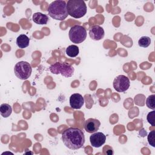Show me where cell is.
I'll return each instance as SVG.
<instances>
[{
  "instance_id": "obj_1",
  "label": "cell",
  "mask_w": 155,
  "mask_h": 155,
  "mask_svg": "<svg viewBox=\"0 0 155 155\" xmlns=\"http://www.w3.org/2000/svg\"><path fill=\"white\" fill-rule=\"evenodd\" d=\"M62 140L64 144L69 149L76 150L82 148L85 143L84 132L78 128L70 127L62 133Z\"/></svg>"
},
{
  "instance_id": "obj_2",
  "label": "cell",
  "mask_w": 155,
  "mask_h": 155,
  "mask_svg": "<svg viewBox=\"0 0 155 155\" xmlns=\"http://www.w3.org/2000/svg\"><path fill=\"white\" fill-rule=\"evenodd\" d=\"M48 15L54 19L63 21L68 15L65 1L57 0L51 2L48 7Z\"/></svg>"
},
{
  "instance_id": "obj_3",
  "label": "cell",
  "mask_w": 155,
  "mask_h": 155,
  "mask_svg": "<svg viewBox=\"0 0 155 155\" xmlns=\"http://www.w3.org/2000/svg\"><path fill=\"white\" fill-rule=\"evenodd\" d=\"M67 12L74 18H81L87 13V8L82 0H69L67 2Z\"/></svg>"
},
{
  "instance_id": "obj_4",
  "label": "cell",
  "mask_w": 155,
  "mask_h": 155,
  "mask_svg": "<svg viewBox=\"0 0 155 155\" xmlns=\"http://www.w3.org/2000/svg\"><path fill=\"white\" fill-rule=\"evenodd\" d=\"M50 72L54 74H59L65 78H70L74 74V68L71 65L59 62H55L50 66Z\"/></svg>"
},
{
  "instance_id": "obj_5",
  "label": "cell",
  "mask_w": 155,
  "mask_h": 155,
  "mask_svg": "<svg viewBox=\"0 0 155 155\" xmlns=\"http://www.w3.org/2000/svg\"><path fill=\"white\" fill-rule=\"evenodd\" d=\"M32 68L31 65L26 61H19L14 67V73L16 76L21 80L27 79L31 74Z\"/></svg>"
},
{
  "instance_id": "obj_6",
  "label": "cell",
  "mask_w": 155,
  "mask_h": 155,
  "mask_svg": "<svg viewBox=\"0 0 155 155\" xmlns=\"http://www.w3.org/2000/svg\"><path fill=\"white\" fill-rule=\"evenodd\" d=\"M68 36L70 40L74 44L84 42L87 38V31L85 28L79 25H75L70 29Z\"/></svg>"
},
{
  "instance_id": "obj_7",
  "label": "cell",
  "mask_w": 155,
  "mask_h": 155,
  "mask_svg": "<svg viewBox=\"0 0 155 155\" xmlns=\"http://www.w3.org/2000/svg\"><path fill=\"white\" fill-rule=\"evenodd\" d=\"M113 87L117 92H124L127 91L130 86L129 78L125 75H119L113 81Z\"/></svg>"
},
{
  "instance_id": "obj_8",
  "label": "cell",
  "mask_w": 155,
  "mask_h": 155,
  "mask_svg": "<svg viewBox=\"0 0 155 155\" xmlns=\"http://www.w3.org/2000/svg\"><path fill=\"white\" fill-rule=\"evenodd\" d=\"M106 140V136L101 132H94L90 137V142L92 147L95 148L101 147Z\"/></svg>"
},
{
  "instance_id": "obj_9",
  "label": "cell",
  "mask_w": 155,
  "mask_h": 155,
  "mask_svg": "<svg viewBox=\"0 0 155 155\" xmlns=\"http://www.w3.org/2000/svg\"><path fill=\"white\" fill-rule=\"evenodd\" d=\"M104 28L98 25L91 26L89 30V36L93 40L99 41L104 38Z\"/></svg>"
},
{
  "instance_id": "obj_10",
  "label": "cell",
  "mask_w": 155,
  "mask_h": 155,
  "mask_svg": "<svg viewBox=\"0 0 155 155\" xmlns=\"http://www.w3.org/2000/svg\"><path fill=\"white\" fill-rule=\"evenodd\" d=\"M100 125L101 122L99 120L94 118H89L85 122L84 128L87 132L93 133L99 130Z\"/></svg>"
},
{
  "instance_id": "obj_11",
  "label": "cell",
  "mask_w": 155,
  "mask_h": 155,
  "mask_svg": "<svg viewBox=\"0 0 155 155\" xmlns=\"http://www.w3.org/2000/svg\"><path fill=\"white\" fill-rule=\"evenodd\" d=\"M84 104V98L79 93H74L70 97V105L74 109H80Z\"/></svg>"
},
{
  "instance_id": "obj_12",
  "label": "cell",
  "mask_w": 155,
  "mask_h": 155,
  "mask_svg": "<svg viewBox=\"0 0 155 155\" xmlns=\"http://www.w3.org/2000/svg\"><path fill=\"white\" fill-rule=\"evenodd\" d=\"M32 19L34 22L39 25L47 24L48 21V16L47 15L42 14L40 12L35 13L33 15Z\"/></svg>"
},
{
  "instance_id": "obj_13",
  "label": "cell",
  "mask_w": 155,
  "mask_h": 155,
  "mask_svg": "<svg viewBox=\"0 0 155 155\" xmlns=\"http://www.w3.org/2000/svg\"><path fill=\"white\" fill-rule=\"evenodd\" d=\"M30 39L24 34H21L16 39V44L20 48H24L29 45Z\"/></svg>"
},
{
  "instance_id": "obj_14",
  "label": "cell",
  "mask_w": 155,
  "mask_h": 155,
  "mask_svg": "<svg viewBox=\"0 0 155 155\" xmlns=\"http://www.w3.org/2000/svg\"><path fill=\"white\" fill-rule=\"evenodd\" d=\"M12 113V108L8 104H2L0 107V113L1 115L4 117L7 118L9 117Z\"/></svg>"
},
{
  "instance_id": "obj_15",
  "label": "cell",
  "mask_w": 155,
  "mask_h": 155,
  "mask_svg": "<svg viewBox=\"0 0 155 155\" xmlns=\"http://www.w3.org/2000/svg\"><path fill=\"white\" fill-rule=\"evenodd\" d=\"M67 55L71 58H74L77 56L79 53V47L76 45H71L68 46L65 50Z\"/></svg>"
},
{
  "instance_id": "obj_16",
  "label": "cell",
  "mask_w": 155,
  "mask_h": 155,
  "mask_svg": "<svg viewBox=\"0 0 155 155\" xmlns=\"http://www.w3.org/2000/svg\"><path fill=\"white\" fill-rule=\"evenodd\" d=\"M151 44V39L150 37L147 36H143L140 38L138 41V45L143 48L148 47Z\"/></svg>"
},
{
  "instance_id": "obj_17",
  "label": "cell",
  "mask_w": 155,
  "mask_h": 155,
  "mask_svg": "<svg viewBox=\"0 0 155 155\" xmlns=\"http://www.w3.org/2000/svg\"><path fill=\"white\" fill-rule=\"evenodd\" d=\"M155 94H151L146 99V105L148 108H150L153 110L155 109Z\"/></svg>"
},
{
  "instance_id": "obj_18",
  "label": "cell",
  "mask_w": 155,
  "mask_h": 155,
  "mask_svg": "<svg viewBox=\"0 0 155 155\" xmlns=\"http://www.w3.org/2000/svg\"><path fill=\"white\" fill-rule=\"evenodd\" d=\"M154 117H155V111L154 110L150 111L147 114V121L151 126H154Z\"/></svg>"
},
{
  "instance_id": "obj_19",
  "label": "cell",
  "mask_w": 155,
  "mask_h": 155,
  "mask_svg": "<svg viewBox=\"0 0 155 155\" xmlns=\"http://www.w3.org/2000/svg\"><path fill=\"white\" fill-rule=\"evenodd\" d=\"M154 134L155 131L154 130H153L150 131L148 135V143L150 145H151L153 147H155V143H154Z\"/></svg>"
}]
</instances>
